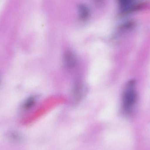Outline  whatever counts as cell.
<instances>
[{"mask_svg":"<svg viewBox=\"0 0 150 150\" xmlns=\"http://www.w3.org/2000/svg\"><path fill=\"white\" fill-rule=\"evenodd\" d=\"M35 100L36 99L34 97H30L28 98L24 104V108L25 109H28L31 108L35 104Z\"/></svg>","mask_w":150,"mask_h":150,"instance_id":"5b68a950","label":"cell"},{"mask_svg":"<svg viewBox=\"0 0 150 150\" xmlns=\"http://www.w3.org/2000/svg\"><path fill=\"white\" fill-rule=\"evenodd\" d=\"M64 64L69 69H72L76 65V58L74 55L70 52H67L64 56Z\"/></svg>","mask_w":150,"mask_h":150,"instance_id":"7a4b0ae2","label":"cell"},{"mask_svg":"<svg viewBox=\"0 0 150 150\" xmlns=\"http://www.w3.org/2000/svg\"><path fill=\"white\" fill-rule=\"evenodd\" d=\"M135 82L133 80L128 83L126 91L123 94L122 106L126 112L131 110L135 103L137 99V93L134 89Z\"/></svg>","mask_w":150,"mask_h":150,"instance_id":"6da1fadb","label":"cell"},{"mask_svg":"<svg viewBox=\"0 0 150 150\" xmlns=\"http://www.w3.org/2000/svg\"><path fill=\"white\" fill-rule=\"evenodd\" d=\"M118 1L121 14L133 4V0H118Z\"/></svg>","mask_w":150,"mask_h":150,"instance_id":"277c9868","label":"cell"},{"mask_svg":"<svg viewBox=\"0 0 150 150\" xmlns=\"http://www.w3.org/2000/svg\"><path fill=\"white\" fill-rule=\"evenodd\" d=\"M79 17L82 20H86L90 15V9L85 4H80L79 6Z\"/></svg>","mask_w":150,"mask_h":150,"instance_id":"3957f363","label":"cell"}]
</instances>
